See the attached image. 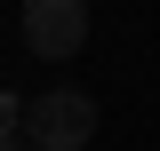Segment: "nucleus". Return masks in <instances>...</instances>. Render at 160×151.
I'll return each instance as SVG.
<instances>
[{
  "instance_id": "f257e3e1",
  "label": "nucleus",
  "mask_w": 160,
  "mask_h": 151,
  "mask_svg": "<svg viewBox=\"0 0 160 151\" xmlns=\"http://www.w3.org/2000/svg\"><path fill=\"white\" fill-rule=\"evenodd\" d=\"M96 135V103L80 88H40L32 103H24V143H40V151H80Z\"/></svg>"
},
{
  "instance_id": "f03ea898",
  "label": "nucleus",
  "mask_w": 160,
  "mask_h": 151,
  "mask_svg": "<svg viewBox=\"0 0 160 151\" xmlns=\"http://www.w3.org/2000/svg\"><path fill=\"white\" fill-rule=\"evenodd\" d=\"M24 40H32V56H48V64L80 56V40H88V0H24Z\"/></svg>"
},
{
  "instance_id": "7ed1b4c3",
  "label": "nucleus",
  "mask_w": 160,
  "mask_h": 151,
  "mask_svg": "<svg viewBox=\"0 0 160 151\" xmlns=\"http://www.w3.org/2000/svg\"><path fill=\"white\" fill-rule=\"evenodd\" d=\"M16 135H24V103H16V95H0V143H16Z\"/></svg>"
}]
</instances>
